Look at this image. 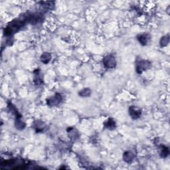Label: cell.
I'll use <instances>...</instances> for the list:
<instances>
[{"instance_id": "cell-1", "label": "cell", "mask_w": 170, "mask_h": 170, "mask_svg": "<svg viewBox=\"0 0 170 170\" xmlns=\"http://www.w3.org/2000/svg\"><path fill=\"white\" fill-rule=\"evenodd\" d=\"M27 23V21L25 16H21L19 18L13 20L4 29V35L7 37H11Z\"/></svg>"}, {"instance_id": "cell-2", "label": "cell", "mask_w": 170, "mask_h": 170, "mask_svg": "<svg viewBox=\"0 0 170 170\" xmlns=\"http://www.w3.org/2000/svg\"><path fill=\"white\" fill-rule=\"evenodd\" d=\"M151 67V63L147 60H140L136 64V72L142 74L144 71L148 70Z\"/></svg>"}, {"instance_id": "cell-3", "label": "cell", "mask_w": 170, "mask_h": 170, "mask_svg": "<svg viewBox=\"0 0 170 170\" xmlns=\"http://www.w3.org/2000/svg\"><path fill=\"white\" fill-rule=\"evenodd\" d=\"M63 100L62 96L59 93H56L54 96L47 99V105L49 107H54L61 102Z\"/></svg>"}, {"instance_id": "cell-4", "label": "cell", "mask_w": 170, "mask_h": 170, "mask_svg": "<svg viewBox=\"0 0 170 170\" xmlns=\"http://www.w3.org/2000/svg\"><path fill=\"white\" fill-rule=\"evenodd\" d=\"M102 62L105 67L107 68H115L116 65L115 57L112 55L106 56L103 59Z\"/></svg>"}, {"instance_id": "cell-5", "label": "cell", "mask_w": 170, "mask_h": 170, "mask_svg": "<svg viewBox=\"0 0 170 170\" xmlns=\"http://www.w3.org/2000/svg\"><path fill=\"white\" fill-rule=\"evenodd\" d=\"M129 115H130L131 118L133 120H136V119L140 117L142 115V110L140 109L136 108L135 106H132L129 108Z\"/></svg>"}, {"instance_id": "cell-6", "label": "cell", "mask_w": 170, "mask_h": 170, "mask_svg": "<svg viewBox=\"0 0 170 170\" xmlns=\"http://www.w3.org/2000/svg\"><path fill=\"white\" fill-rule=\"evenodd\" d=\"M33 127V128L35 129V132H36L37 133H40L44 132L45 129L46 128V125H45V124L43 122L37 120L34 122Z\"/></svg>"}, {"instance_id": "cell-7", "label": "cell", "mask_w": 170, "mask_h": 170, "mask_svg": "<svg viewBox=\"0 0 170 170\" xmlns=\"http://www.w3.org/2000/svg\"><path fill=\"white\" fill-rule=\"evenodd\" d=\"M134 154L130 151H126L123 154V159L126 163H132L134 160Z\"/></svg>"}, {"instance_id": "cell-8", "label": "cell", "mask_w": 170, "mask_h": 170, "mask_svg": "<svg viewBox=\"0 0 170 170\" xmlns=\"http://www.w3.org/2000/svg\"><path fill=\"white\" fill-rule=\"evenodd\" d=\"M105 127L106 129H108L110 130H115L116 127V124L115 121L112 118H108L105 122Z\"/></svg>"}, {"instance_id": "cell-9", "label": "cell", "mask_w": 170, "mask_h": 170, "mask_svg": "<svg viewBox=\"0 0 170 170\" xmlns=\"http://www.w3.org/2000/svg\"><path fill=\"white\" fill-rule=\"evenodd\" d=\"M137 39H138V41L139 42V43H140L142 45L145 46V45L148 44V39H149V35L146 33L139 35L137 37Z\"/></svg>"}, {"instance_id": "cell-10", "label": "cell", "mask_w": 170, "mask_h": 170, "mask_svg": "<svg viewBox=\"0 0 170 170\" xmlns=\"http://www.w3.org/2000/svg\"><path fill=\"white\" fill-rule=\"evenodd\" d=\"M22 116L20 117H16V122H15V126L19 130H22L25 128V124L23 121L21 120Z\"/></svg>"}, {"instance_id": "cell-11", "label": "cell", "mask_w": 170, "mask_h": 170, "mask_svg": "<svg viewBox=\"0 0 170 170\" xmlns=\"http://www.w3.org/2000/svg\"><path fill=\"white\" fill-rule=\"evenodd\" d=\"M51 55L49 53H43L41 56V61L43 63H44L45 65L48 64L50 62V60H51Z\"/></svg>"}, {"instance_id": "cell-12", "label": "cell", "mask_w": 170, "mask_h": 170, "mask_svg": "<svg viewBox=\"0 0 170 170\" xmlns=\"http://www.w3.org/2000/svg\"><path fill=\"white\" fill-rule=\"evenodd\" d=\"M159 149H160V153L159 155L162 158H166L169 154V150L167 147L164 145L159 146Z\"/></svg>"}, {"instance_id": "cell-13", "label": "cell", "mask_w": 170, "mask_h": 170, "mask_svg": "<svg viewBox=\"0 0 170 170\" xmlns=\"http://www.w3.org/2000/svg\"><path fill=\"white\" fill-rule=\"evenodd\" d=\"M37 73L35 74L34 77V83L35 85H41L43 83V80L42 79V77L40 76L39 70H36Z\"/></svg>"}, {"instance_id": "cell-14", "label": "cell", "mask_w": 170, "mask_h": 170, "mask_svg": "<svg viewBox=\"0 0 170 170\" xmlns=\"http://www.w3.org/2000/svg\"><path fill=\"white\" fill-rule=\"evenodd\" d=\"M169 35H167L161 37L160 41H159V45H160V46L161 47H166L167 45L169 44Z\"/></svg>"}, {"instance_id": "cell-15", "label": "cell", "mask_w": 170, "mask_h": 170, "mask_svg": "<svg viewBox=\"0 0 170 170\" xmlns=\"http://www.w3.org/2000/svg\"><path fill=\"white\" fill-rule=\"evenodd\" d=\"M68 136L70 137L71 138H77L78 137V134L77 131L75 130V129L73 128H70L67 130Z\"/></svg>"}, {"instance_id": "cell-16", "label": "cell", "mask_w": 170, "mask_h": 170, "mask_svg": "<svg viewBox=\"0 0 170 170\" xmlns=\"http://www.w3.org/2000/svg\"><path fill=\"white\" fill-rule=\"evenodd\" d=\"M78 95L82 97H88L91 95V90L89 88H85V89L80 90Z\"/></svg>"}]
</instances>
